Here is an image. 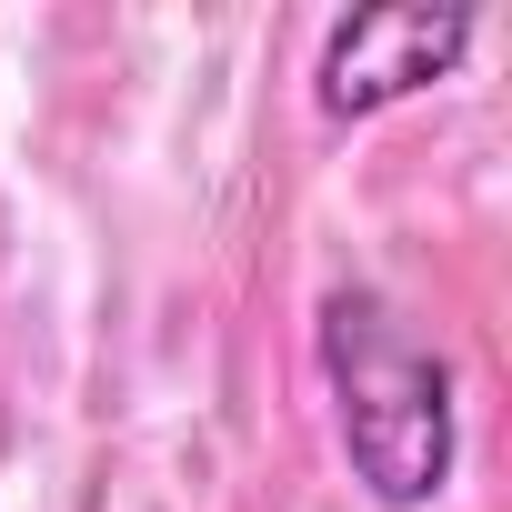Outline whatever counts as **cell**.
<instances>
[{
    "label": "cell",
    "mask_w": 512,
    "mask_h": 512,
    "mask_svg": "<svg viewBox=\"0 0 512 512\" xmlns=\"http://www.w3.org/2000/svg\"><path fill=\"white\" fill-rule=\"evenodd\" d=\"M312 362L332 392V442L382 512H432L462 472V402L442 342L372 282H332L312 312Z\"/></svg>",
    "instance_id": "1"
},
{
    "label": "cell",
    "mask_w": 512,
    "mask_h": 512,
    "mask_svg": "<svg viewBox=\"0 0 512 512\" xmlns=\"http://www.w3.org/2000/svg\"><path fill=\"white\" fill-rule=\"evenodd\" d=\"M472 51V11H432V0H362L322 31V61H312V101L322 121H382L392 101L452 81Z\"/></svg>",
    "instance_id": "2"
}]
</instances>
